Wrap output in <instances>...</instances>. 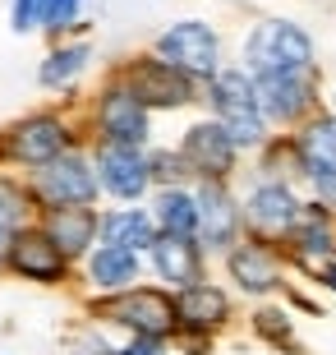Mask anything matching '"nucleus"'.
Segmentation results:
<instances>
[{
  "mask_svg": "<svg viewBox=\"0 0 336 355\" xmlns=\"http://www.w3.org/2000/svg\"><path fill=\"white\" fill-rule=\"evenodd\" d=\"M92 318L130 328V337H161L166 342V337L180 332L175 291L166 286H130V291H116V295H102V300H92Z\"/></svg>",
  "mask_w": 336,
  "mask_h": 355,
  "instance_id": "obj_2",
  "label": "nucleus"
},
{
  "mask_svg": "<svg viewBox=\"0 0 336 355\" xmlns=\"http://www.w3.org/2000/svg\"><path fill=\"white\" fill-rule=\"evenodd\" d=\"M180 153H184V162H189V171H194V184L198 180H231L235 166H240V148H235V139L226 134V125L212 120V116L194 120V125L184 130Z\"/></svg>",
  "mask_w": 336,
  "mask_h": 355,
  "instance_id": "obj_13",
  "label": "nucleus"
},
{
  "mask_svg": "<svg viewBox=\"0 0 336 355\" xmlns=\"http://www.w3.org/2000/svg\"><path fill=\"white\" fill-rule=\"evenodd\" d=\"M152 55H161V60H170L175 69H184L189 79H198L207 88V83L217 79L221 69V37L217 28L203 24V19H180V24H170L161 37L152 42Z\"/></svg>",
  "mask_w": 336,
  "mask_h": 355,
  "instance_id": "obj_7",
  "label": "nucleus"
},
{
  "mask_svg": "<svg viewBox=\"0 0 336 355\" xmlns=\"http://www.w3.org/2000/svg\"><path fill=\"white\" fill-rule=\"evenodd\" d=\"M33 212H37L33 184H19L14 175H0V231H24V226H33L28 222Z\"/></svg>",
  "mask_w": 336,
  "mask_h": 355,
  "instance_id": "obj_26",
  "label": "nucleus"
},
{
  "mask_svg": "<svg viewBox=\"0 0 336 355\" xmlns=\"http://www.w3.org/2000/svg\"><path fill=\"white\" fill-rule=\"evenodd\" d=\"M299 157H304V171H323V166H336V111H318L295 130ZM309 180V175H304Z\"/></svg>",
  "mask_w": 336,
  "mask_h": 355,
  "instance_id": "obj_24",
  "label": "nucleus"
},
{
  "mask_svg": "<svg viewBox=\"0 0 336 355\" xmlns=\"http://www.w3.org/2000/svg\"><path fill=\"white\" fill-rule=\"evenodd\" d=\"M157 222H152V208H111L102 212V245H116V250H134V254H148L157 245Z\"/></svg>",
  "mask_w": 336,
  "mask_h": 355,
  "instance_id": "obj_21",
  "label": "nucleus"
},
{
  "mask_svg": "<svg viewBox=\"0 0 336 355\" xmlns=\"http://www.w3.org/2000/svg\"><path fill=\"white\" fill-rule=\"evenodd\" d=\"M152 222H157L161 236L198 240V194H194V184L157 189V194H152Z\"/></svg>",
  "mask_w": 336,
  "mask_h": 355,
  "instance_id": "obj_22",
  "label": "nucleus"
},
{
  "mask_svg": "<svg viewBox=\"0 0 336 355\" xmlns=\"http://www.w3.org/2000/svg\"><path fill=\"white\" fill-rule=\"evenodd\" d=\"M69 148H74V130L55 111H33V116L14 120L10 130L0 134V162L28 166V171H42L46 162L65 157Z\"/></svg>",
  "mask_w": 336,
  "mask_h": 355,
  "instance_id": "obj_4",
  "label": "nucleus"
},
{
  "mask_svg": "<svg viewBox=\"0 0 336 355\" xmlns=\"http://www.w3.org/2000/svg\"><path fill=\"white\" fill-rule=\"evenodd\" d=\"M304 217V198L295 194V184L285 180H258L245 194V236L267 240V245H281L295 222Z\"/></svg>",
  "mask_w": 336,
  "mask_h": 355,
  "instance_id": "obj_9",
  "label": "nucleus"
},
{
  "mask_svg": "<svg viewBox=\"0 0 336 355\" xmlns=\"http://www.w3.org/2000/svg\"><path fill=\"white\" fill-rule=\"evenodd\" d=\"M92 166H97L102 194L120 198V203H139V198L152 189L148 148H134V144H106V139H97V148H92Z\"/></svg>",
  "mask_w": 336,
  "mask_h": 355,
  "instance_id": "obj_12",
  "label": "nucleus"
},
{
  "mask_svg": "<svg viewBox=\"0 0 336 355\" xmlns=\"http://www.w3.org/2000/svg\"><path fill=\"white\" fill-rule=\"evenodd\" d=\"M226 277H231L245 295H272V291L285 286V259H281L276 245L245 236L226 254Z\"/></svg>",
  "mask_w": 336,
  "mask_h": 355,
  "instance_id": "obj_14",
  "label": "nucleus"
},
{
  "mask_svg": "<svg viewBox=\"0 0 336 355\" xmlns=\"http://www.w3.org/2000/svg\"><path fill=\"white\" fill-rule=\"evenodd\" d=\"M258 106L267 125L299 130L309 116H318V69H295V74H263L258 79Z\"/></svg>",
  "mask_w": 336,
  "mask_h": 355,
  "instance_id": "obj_10",
  "label": "nucleus"
},
{
  "mask_svg": "<svg viewBox=\"0 0 336 355\" xmlns=\"http://www.w3.org/2000/svg\"><path fill=\"white\" fill-rule=\"evenodd\" d=\"M116 74L130 83V92L148 111H180V106L198 102V88H203L198 79H189L184 69H175L170 60H161V55H152V51L125 60Z\"/></svg>",
  "mask_w": 336,
  "mask_h": 355,
  "instance_id": "obj_6",
  "label": "nucleus"
},
{
  "mask_svg": "<svg viewBox=\"0 0 336 355\" xmlns=\"http://www.w3.org/2000/svg\"><path fill=\"white\" fill-rule=\"evenodd\" d=\"M148 166H152V189H180V184L194 180V171H189L180 148H152L148 153Z\"/></svg>",
  "mask_w": 336,
  "mask_h": 355,
  "instance_id": "obj_27",
  "label": "nucleus"
},
{
  "mask_svg": "<svg viewBox=\"0 0 336 355\" xmlns=\"http://www.w3.org/2000/svg\"><path fill=\"white\" fill-rule=\"evenodd\" d=\"M309 272L318 277V286H327V291L336 295V259H323V263H313Z\"/></svg>",
  "mask_w": 336,
  "mask_h": 355,
  "instance_id": "obj_32",
  "label": "nucleus"
},
{
  "mask_svg": "<svg viewBox=\"0 0 336 355\" xmlns=\"http://www.w3.org/2000/svg\"><path fill=\"white\" fill-rule=\"evenodd\" d=\"M88 60H92L88 42H60V46L46 51V60H42V69H37V83L51 88V92H69L88 74Z\"/></svg>",
  "mask_w": 336,
  "mask_h": 355,
  "instance_id": "obj_23",
  "label": "nucleus"
},
{
  "mask_svg": "<svg viewBox=\"0 0 336 355\" xmlns=\"http://www.w3.org/2000/svg\"><path fill=\"white\" fill-rule=\"evenodd\" d=\"M245 69L254 79L263 74H295V69H318L313 60V37L290 19H263L245 37Z\"/></svg>",
  "mask_w": 336,
  "mask_h": 355,
  "instance_id": "obj_3",
  "label": "nucleus"
},
{
  "mask_svg": "<svg viewBox=\"0 0 336 355\" xmlns=\"http://www.w3.org/2000/svg\"><path fill=\"white\" fill-rule=\"evenodd\" d=\"M10 272L24 277V282H37V286H60V282L69 277V259H65V250H60V245L42 231V222H37V226L14 231Z\"/></svg>",
  "mask_w": 336,
  "mask_h": 355,
  "instance_id": "obj_15",
  "label": "nucleus"
},
{
  "mask_svg": "<svg viewBox=\"0 0 336 355\" xmlns=\"http://www.w3.org/2000/svg\"><path fill=\"white\" fill-rule=\"evenodd\" d=\"M258 171H263V180H285V184L309 175L304 171V157H299L295 134H276V139H267L258 148Z\"/></svg>",
  "mask_w": 336,
  "mask_h": 355,
  "instance_id": "obj_25",
  "label": "nucleus"
},
{
  "mask_svg": "<svg viewBox=\"0 0 336 355\" xmlns=\"http://www.w3.org/2000/svg\"><path fill=\"white\" fill-rule=\"evenodd\" d=\"M92 125H97V139L106 144H134V148H148L152 139V111L130 92V83L111 74L92 102Z\"/></svg>",
  "mask_w": 336,
  "mask_h": 355,
  "instance_id": "obj_8",
  "label": "nucleus"
},
{
  "mask_svg": "<svg viewBox=\"0 0 336 355\" xmlns=\"http://www.w3.org/2000/svg\"><path fill=\"white\" fill-rule=\"evenodd\" d=\"M83 263H88L83 272H88L92 291H102V295H116V291L139 286V272H143L139 254L134 250H116V245H97Z\"/></svg>",
  "mask_w": 336,
  "mask_h": 355,
  "instance_id": "obj_20",
  "label": "nucleus"
},
{
  "mask_svg": "<svg viewBox=\"0 0 336 355\" xmlns=\"http://www.w3.org/2000/svg\"><path fill=\"white\" fill-rule=\"evenodd\" d=\"M10 245H14V231H0V268H10Z\"/></svg>",
  "mask_w": 336,
  "mask_h": 355,
  "instance_id": "obj_33",
  "label": "nucleus"
},
{
  "mask_svg": "<svg viewBox=\"0 0 336 355\" xmlns=\"http://www.w3.org/2000/svg\"><path fill=\"white\" fill-rule=\"evenodd\" d=\"M207 106H212V120L226 125V134L235 139L240 153H258L272 139V125L258 106V79L249 74L245 65H226L217 79L207 83Z\"/></svg>",
  "mask_w": 336,
  "mask_h": 355,
  "instance_id": "obj_1",
  "label": "nucleus"
},
{
  "mask_svg": "<svg viewBox=\"0 0 336 355\" xmlns=\"http://www.w3.org/2000/svg\"><path fill=\"white\" fill-rule=\"evenodd\" d=\"M254 332H258L267 346H285V351L295 346V323H290V314H285V309H272V304L254 314Z\"/></svg>",
  "mask_w": 336,
  "mask_h": 355,
  "instance_id": "obj_28",
  "label": "nucleus"
},
{
  "mask_svg": "<svg viewBox=\"0 0 336 355\" xmlns=\"http://www.w3.org/2000/svg\"><path fill=\"white\" fill-rule=\"evenodd\" d=\"M42 231L65 250L69 263H78V259H88L97 245H102V212L97 208H46L42 212Z\"/></svg>",
  "mask_w": 336,
  "mask_h": 355,
  "instance_id": "obj_17",
  "label": "nucleus"
},
{
  "mask_svg": "<svg viewBox=\"0 0 336 355\" xmlns=\"http://www.w3.org/2000/svg\"><path fill=\"white\" fill-rule=\"evenodd\" d=\"M83 355H120V351H111V346H97V351H83Z\"/></svg>",
  "mask_w": 336,
  "mask_h": 355,
  "instance_id": "obj_34",
  "label": "nucleus"
},
{
  "mask_svg": "<svg viewBox=\"0 0 336 355\" xmlns=\"http://www.w3.org/2000/svg\"><path fill=\"white\" fill-rule=\"evenodd\" d=\"M120 355H166V346H161V337H130L120 346Z\"/></svg>",
  "mask_w": 336,
  "mask_h": 355,
  "instance_id": "obj_31",
  "label": "nucleus"
},
{
  "mask_svg": "<svg viewBox=\"0 0 336 355\" xmlns=\"http://www.w3.org/2000/svg\"><path fill=\"white\" fill-rule=\"evenodd\" d=\"M309 189L318 203L336 208V166H323V171H309Z\"/></svg>",
  "mask_w": 336,
  "mask_h": 355,
  "instance_id": "obj_30",
  "label": "nucleus"
},
{
  "mask_svg": "<svg viewBox=\"0 0 336 355\" xmlns=\"http://www.w3.org/2000/svg\"><path fill=\"white\" fill-rule=\"evenodd\" d=\"M203 259H207V250L198 240H184V236H157V245L148 250V263L166 282V291H184V286H194V282H207Z\"/></svg>",
  "mask_w": 336,
  "mask_h": 355,
  "instance_id": "obj_19",
  "label": "nucleus"
},
{
  "mask_svg": "<svg viewBox=\"0 0 336 355\" xmlns=\"http://www.w3.org/2000/svg\"><path fill=\"white\" fill-rule=\"evenodd\" d=\"M33 198H37V208H92L97 194H102V180H97V166L83 148H69L65 157L46 162L42 171H33Z\"/></svg>",
  "mask_w": 336,
  "mask_h": 355,
  "instance_id": "obj_5",
  "label": "nucleus"
},
{
  "mask_svg": "<svg viewBox=\"0 0 336 355\" xmlns=\"http://www.w3.org/2000/svg\"><path fill=\"white\" fill-rule=\"evenodd\" d=\"M281 250L295 259L299 268H313L323 259H336V208L309 198L304 203V217L295 222V231L281 240Z\"/></svg>",
  "mask_w": 336,
  "mask_h": 355,
  "instance_id": "obj_16",
  "label": "nucleus"
},
{
  "mask_svg": "<svg viewBox=\"0 0 336 355\" xmlns=\"http://www.w3.org/2000/svg\"><path fill=\"white\" fill-rule=\"evenodd\" d=\"M198 245L207 254H231L245 240V203L231 194L226 180H198Z\"/></svg>",
  "mask_w": 336,
  "mask_h": 355,
  "instance_id": "obj_11",
  "label": "nucleus"
},
{
  "mask_svg": "<svg viewBox=\"0 0 336 355\" xmlns=\"http://www.w3.org/2000/svg\"><path fill=\"white\" fill-rule=\"evenodd\" d=\"M231 295L217 286V282H194V286L175 291V318H180V332H194V337H212L217 328L231 323Z\"/></svg>",
  "mask_w": 336,
  "mask_h": 355,
  "instance_id": "obj_18",
  "label": "nucleus"
},
{
  "mask_svg": "<svg viewBox=\"0 0 336 355\" xmlns=\"http://www.w3.org/2000/svg\"><path fill=\"white\" fill-rule=\"evenodd\" d=\"M46 10H51V0H14V10H10L14 33H33V28H42L46 24Z\"/></svg>",
  "mask_w": 336,
  "mask_h": 355,
  "instance_id": "obj_29",
  "label": "nucleus"
}]
</instances>
